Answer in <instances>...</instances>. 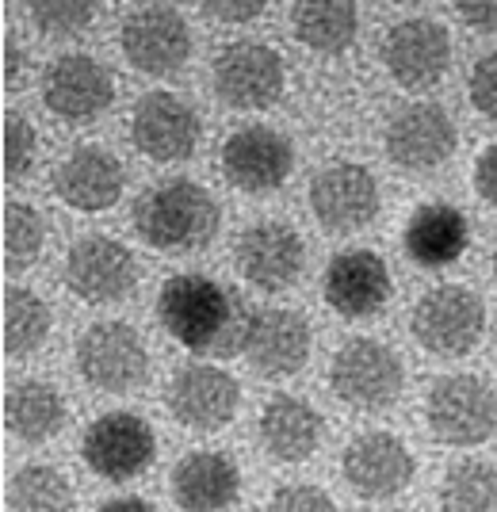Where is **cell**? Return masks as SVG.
<instances>
[{"label": "cell", "mask_w": 497, "mask_h": 512, "mask_svg": "<svg viewBox=\"0 0 497 512\" xmlns=\"http://www.w3.org/2000/svg\"><path fill=\"white\" fill-rule=\"evenodd\" d=\"M325 302L341 318H371L390 302V268L371 249H345L329 260L322 279Z\"/></svg>", "instance_id": "obj_20"}, {"label": "cell", "mask_w": 497, "mask_h": 512, "mask_svg": "<svg viewBox=\"0 0 497 512\" xmlns=\"http://www.w3.org/2000/svg\"><path fill=\"white\" fill-rule=\"evenodd\" d=\"M260 444L272 459L280 463H306L325 440V421L322 413L291 394H276L268 406L260 409Z\"/></svg>", "instance_id": "obj_24"}, {"label": "cell", "mask_w": 497, "mask_h": 512, "mask_svg": "<svg viewBox=\"0 0 497 512\" xmlns=\"http://www.w3.org/2000/svg\"><path fill=\"white\" fill-rule=\"evenodd\" d=\"M218 165L230 188L245 195H264L287 184V176L295 169V150L280 130L241 127L222 142Z\"/></svg>", "instance_id": "obj_10"}, {"label": "cell", "mask_w": 497, "mask_h": 512, "mask_svg": "<svg viewBox=\"0 0 497 512\" xmlns=\"http://www.w3.org/2000/svg\"><path fill=\"white\" fill-rule=\"evenodd\" d=\"M88 470H96L108 482H130L157 459V436L146 417L115 409L96 417L81 444Z\"/></svg>", "instance_id": "obj_9"}, {"label": "cell", "mask_w": 497, "mask_h": 512, "mask_svg": "<svg viewBox=\"0 0 497 512\" xmlns=\"http://www.w3.org/2000/svg\"><path fill=\"white\" fill-rule=\"evenodd\" d=\"M452 4L471 31H482V35L497 31V0H452Z\"/></svg>", "instance_id": "obj_37"}, {"label": "cell", "mask_w": 497, "mask_h": 512, "mask_svg": "<svg viewBox=\"0 0 497 512\" xmlns=\"http://www.w3.org/2000/svg\"><path fill=\"white\" fill-rule=\"evenodd\" d=\"M157 321L195 356H238L245 352L253 314H245L241 299L222 283L199 272H180L165 279L157 295Z\"/></svg>", "instance_id": "obj_1"}, {"label": "cell", "mask_w": 497, "mask_h": 512, "mask_svg": "<svg viewBox=\"0 0 497 512\" xmlns=\"http://www.w3.org/2000/svg\"><path fill=\"white\" fill-rule=\"evenodd\" d=\"M39 157V134L20 111H4V180H23Z\"/></svg>", "instance_id": "obj_33"}, {"label": "cell", "mask_w": 497, "mask_h": 512, "mask_svg": "<svg viewBox=\"0 0 497 512\" xmlns=\"http://www.w3.org/2000/svg\"><path fill=\"white\" fill-rule=\"evenodd\" d=\"M413 451L394 432H364L341 455L348 490L364 501H390L413 482Z\"/></svg>", "instance_id": "obj_18"}, {"label": "cell", "mask_w": 497, "mask_h": 512, "mask_svg": "<svg viewBox=\"0 0 497 512\" xmlns=\"http://www.w3.org/2000/svg\"><path fill=\"white\" fill-rule=\"evenodd\" d=\"M379 203V180L364 165L337 161L310 180V214L329 234H352L371 226Z\"/></svg>", "instance_id": "obj_14"}, {"label": "cell", "mask_w": 497, "mask_h": 512, "mask_svg": "<svg viewBox=\"0 0 497 512\" xmlns=\"http://www.w3.org/2000/svg\"><path fill=\"white\" fill-rule=\"evenodd\" d=\"M199 115L173 92H146L130 111V142L157 165L188 161L199 146Z\"/></svg>", "instance_id": "obj_12"}, {"label": "cell", "mask_w": 497, "mask_h": 512, "mask_svg": "<svg viewBox=\"0 0 497 512\" xmlns=\"http://www.w3.org/2000/svg\"><path fill=\"white\" fill-rule=\"evenodd\" d=\"M444 512H497V467L494 463H455L440 482Z\"/></svg>", "instance_id": "obj_30"}, {"label": "cell", "mask_w": 497, "mask_h": 512, "mask_svg": "<svg viewBox=\"0 0 497 512\" xmlns=\"http://www.w3.org/2000/svg\"><path fill=\"white\" fill-rule=\"evenodd\" d=\"M46 245V222L31 203L8 199L4 203V272H27Z\"/></svg>", "instance_id": "obj_31"}, {"label": "cell", "mask_w": 497, "mask_h": 512, "mask_svg": "<svg viewBox=\"0 0 497 512\" xmlns=\"http://www.w3.org/2000/svg\"><path fill=\"white\" fill-rule=\"evenodd\" d=\"M134 230L161 253H195L211 245L218 234V203L195 180H161L138 195L134 203Z\"/></svg>", "instance_id": "obj_2"}, {"label": "cell", "mask_w": 497, "mask_h": 512, "mask_svg": "<svg viewBox=\"0 0 497 512\" xmlns=\"http://www.w3.org/2000/svg\"><path fill=\"white\" fill-rule=\"evenodd\" d=\"M494 279H497V249H494Z\"/></svg>", "instance_id": "obj_41"}, {"label": "cell", "mask_w": 497, "mask_h": 512, "mask_svg": "<svg viewBox=\"0 0 497 512\" xmlns=\"http://www.w3.org/2000/svg\"><path fill=\"white\" fill-rule=\"evenodd\" d=\"M43 100L62 123H92L115 100V77L92 54H62L43 73Z\"/></svg>", "instance_id": "obj_19"}, {"label": "cell", "mask_w": 497, "mask_h": 512, "mask_svg": "<svg viewBox=\"0 0 497 512\" xmlns=\"http://www.w3.org/2000/svg\"><path fill=\"white\" fill-rule=\"evenodd\" d=\"M138 283V260L123 241L88 234L65 253V287L88 306L123 302Z\"/></svg>", "instance_id": "obj_8"}, {"label": "cell", "mask_w": 497, "mask_h": 512, "mask_svg": "<svg viewBox=\"0 0 497 512\" xmlns=\"http://www.w3.org/2000/svg\"><path fill=\"white\" fill-rule=\"evenodd\" d=\"M77 371L104 394H130L150 379V352L127 321H96L77 341Z\"/></svg>", "instance_id": "obj_6"}, {"label": "cell", "mask_w": 497, "mask_h": 512, "mask_svg": "<svg viewBox=\"0 0 497 512\" xmlns=\"http://www.w3.org/2000/svg\"><path fill=\"white\" fill-rule=\"evenodd\" d=\"M413 341L429 356L440 360H459L475 352L482 333H486V302L478 299L471 287L444 283L425 291L410 314Z\"/></svg>", "instance_id": "obj_3"}, {"label": "cell", "mask_w": 497, "mask_h": 512, "mask_svg": "<svg viewBox=\"0 0 497 512\" xmlns=\"http://www.w3.org/2000/svg\"><path fill=\"white\" fill-rule=\"evenodd\" d=\"M65 417H69V409H65V398L58 386L31 379V383L12 386L4 394V428L23 444L54 440L65 428Z\"/></svg>", "instance_id": "obj_26"}, {"label": "cell", "mask_w": 497, "mask_h": 512, "mask_svg": "<svg viewBox=\"0 0 497 512\" xmlns=\"http://www.w3.org/2000/svg\"><path fill=\"white\" fill-rule=\"evenodd\" d=\"M35 31L46 39H73L96 20V0H23Z\"/></svg>", "instance_id": "obj_32"}, {"label": "cell", "mask_w": 497, "mask_h": 512, "mask_svg": "<svg viewBox=\"0 0 497 512\" xmlns=\"http://www.w3.org/2000/svg\"><path fill=\"white\" fill-rule=\"evenodd\" d=\"M402 245L421 268H448L471 245V226L452 203H425L410 214Z\"/></svg>", "instance_id": "obj_25"}, {"label": "cell", "mask_w": 497, "mask_h": 512, "mask_svg": "<svg viewBox=\"0 0 497 512\" xmlns=\"http://www.w3.org/2000/svg\"><path fill=\"white\" fill-rule=\"evenodd\" d=\"M329 386L345 406L360 413H379L402 398L406 371L390 344L356 337L337 348V356L329 363Z\"/></svg>", "instance_id": "obj_4"}, {"label": "cell", "mask_w": 497, "mask_h": 512, "mask_svg": "<svg viewBox=\"0 0 497 512\" xmlns=\"http://www.w3.org/2000/svg\"><path fill=\"white\" fill-rule=\"evenodd\" d=\"M96 512H157V509L146 505V501H138V497H115V501L100 505Z\"/></svg>", "instance_id": "obj_40"}, {"label": "cell", "mask_w": 497, "mask_h": 512, "mask_svg": "<svg viewBox=\"0 0 497 512\" xmlns=\"http://www.w3.org/2000/svg\"><path fill=\"white\" fill-rule=\"evenodd\" d=\"M241 470L222 451H188L173 467V501L180 512H222L238 501Z\"/></svg>", "instance_id": "obj_23"}, {"label": "cell", "mask_w": 497, "mask_h": 512, "mask_svg": "<svg viewBox=\"0 0 497 512\" xmlns=\"http://www.w3.org/2000/svg\"><path fill=\"white\" fill-rule=\"evenodd\" d=\"M268 8V0H203V12L215 23H249Z\"/></svg>", "instance_id": "obj_36"}, {"label": "cell", "mask_w": 497, "mask_h": 512, "mask_svg": "<svg viewBox=\"0 0 497 512\" xmlns=\"http://www.w3.org/2000/svg\"><path fill=\"white\" fill-rule=\"evenodd\" d=\"M218 100L234 111H264L283 96L287 69L283 58L268 43L241 39L218 50L215 69H211Z\"/></svg>", "instance_id": "obj_7"}, {"label": "cell", "mask_w": 497, "mask_h": 512, "mask_svg": "<svg viewBox=\"0 0 497 512\" xmlns=\"http://www.w3.org/2000/svg\"><path fill=\"white\" fill-rule=\"evenodd\" d=\"M119 46H123V58L138 73L165 77V73H176L180 65L188 62L192 31H188V20L176 8H169V4H146V8L130 12L127 20H123Z\"/></svg>", "instance_id": "obj_13"}, {"label": "cell", "mask_w": 497, "mask_h": 512, "mask_svg": "<svg viewBox=\"0 0 497 512\" xmlns=\"http://www.w3.org/2000/svg\"><path fill=\"white\" fill-rule=\"evenodd\" d=\"M383 65L394 77V85L406 92H425L433 88L448 65H452V39L444 23L413 16V20L394 23L383 43Z\"/></svg>", "instance_id": "obj_17"}, {"label": "cell", "mask_w": 497, "mask_h": 512, "mask_svg": "<svg viewBox=\"0 0 497 512\" xmlns=\"http://www.w3.org/2000/svg\"><path fill=\"white\" fill-rule=\"evenodd\" d=\"M50 337V306L27 287H4V356H31Z\"/></svg>", "instance_id": "obj_28"}, {"label": "cell", "mask_w": 497, "mask_h": 512, "mask_svg": "<svg viewBox=\"0 0 497 512\" xmlns=\"http://www.w3.org/2000/svg\"><path fill=\"white\" fill-rule=\"evenodd\" d=\"M23 85V50L16 39H4V88Z\"/></svg>", "instance_id": "obj_39"}, {"label": "cell", "mask_w": 497, "mask_h": 512, "mask_svg": "<svg viewBox=\"0 0 497 512\" xmlns=\"http://www.w3.org/2000/svg\"><path fill=\"white\" fill-rule=\"evenodd\" d=\"M425 421H429L436 444L478 448L497 428V394L478 375L436 379L425 398Z\"/></svg>", "instance_id": "obj_5"}, {"label": "cell", "mask_w": 497, "mask_h": 512, "mask_svg": "<svg viewBox=\"0 0 497 512\" xmlns=\"http://www.w3.org/2000/svg\"><path fill=\"white\" fill-rule=\"evenodd\" d=\"M245 360L264 379H287L310 360V321L299 310H260L245 333Z\"/></svg>", "instance_id": "obj_22"}, {"label": "cell", "mask_w": 497, "mask_h": 512, "mask_svg": "<svg viewBox=\"0 0 497 512\" xmlns=\"http://www.w3.org/2000/svg\"><path fill=\"white\" fill-rule=\"evenodd\" d=\"M295 39L314 54H341L360 31L356 0H295Z\"/></svg>", "instance_id": "obj_27"}, {"label": "cell", "mask_w": 497, "mask_h": 512, "mask_svg": "<svg viewBox=\"0 0 497 512\" xmlns=\"http://www.w3.org/2000/svg\"><path fill=\"white\" fill-rule=\"evenodd\" d=\"M383 4H402V0H383Z\"/></svg>", "instance_id": "obj_42"}, {"label": "cell", "mask_w": 497, "mask_h": 512, "mask_svg": "<svg viewBox=\"0 0 497 512\" xmlns=\"http://www.w3.org/2000/svg\"><path fill=\"white\" fill-rule=\"evenodd\" d=\"M238 272L257 291L280 295L295 287L306 268V245L287 222H253L238 237Z\"/></svg>", "instance_id": "obj_16"}, {"label": "cell", "mask_w": 497, "mask_h": 512, "mask_svg": "<svg viewBox=\"0 0 497 512\" xmlns=\"http://www.w3.org/2000/svg\"><path fill=\"white\" fill-rule=\"evenodd\" d=\"M8 509L12 512H69L73 509V486L62 470L31 463L16 470L8 482Z\"/></svg>", "instance_id": "obj_29"}, {"label": "cell", "mask_w": 497, "mask_h": 512, "mask_svg": "<svg viewBox=\"0 0 497 512\" xmlns=\"http://www.w3.org/2000/svg\"><path fill=\"white\" fill-rule=\"evenodd\" d=\"M169 413L192 432H218L238 417L241 386L215 363H184L165 390Z\"/></svg>", "instance_id": "obj_11"}, {"label": "cell", "mask_w": 497, "mask_h": 512, "mask_svg": "<svg viewBox=\"0 0 497 512\" xmlns=\"http://www.w3.org/2000/svg\"><path fill=\"white\" fill-rule=\"evenodd\" d=\"M467 92H471V104H475L478 115H486L490 123H497V50H490L486 58L475 62Z\"/></svg>", "instance_id": "obj_35"}, {"label": "cell", "mask_w": 497, "mask_h": 512, "mask_svg": "<svg viewBox=\"0 0 497 512\" xmlns=\"http://www.w3.org/2000/svg\"><path fill=\"white\" fill-rule=\"evenodd\" d=\"M475 192L497 211V142H494V146H486V150H482V157H478Z\"/></svg>", "instance_id": "obj_38"}, {"label": "cell", "mask_w": 497, "mask_h": 512, "mask_svg": "<svg viewBox=\"0 0 497 512\" xmlns=\"http://www.w3.org/2000/svg\"><path fill=\"white\" fill-rule=\"evenodd\" d=\"M123 188H127V172L119 165V157L104 146H77L54 169V192L69 211H108L119 203Z\"/></svg>", "instance_id": "obj_21"}, {"label": "cell", "mask_w": 497, "mask_h": 512, "mask_svg": "<svg viewBox=\"0 0 497 512\" xmlns=\"http://www.w3.org/2000/svg\"><path fill=\"white\" fill-rule=\"evenodd\" d=\"M390 165H398L402 172H436L444 161H452L459 134H455L452 115L436 104H410L402 107L387 123L383 134Z\"/></svg>", "instance_id": "obj_15"}, {"label": "cell", "mask_w": 497, "mask_h": 512, "mask_svg": "<svg viewBox=\"0 0 497 512\" xmlns=\"http://www.w3.org/2000/svg\"><path fill=\"white\" fill-rule=\"evenodd\" d=\"M264 512H337V505L318 486L295 482V486H280V490L272 493V501H268Z\"/></svg>", "instance_id": "obj_34"}]
</instances>
